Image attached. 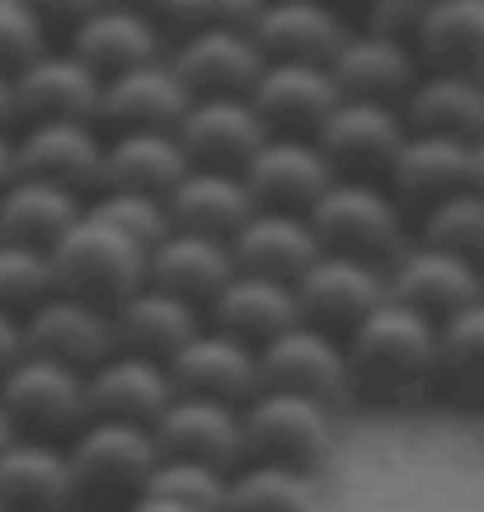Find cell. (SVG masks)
<instances>
[{"instance_id": "cell-1", "label": "cell", "mask_w": 484, "mask_h": 512, "mask_svg": "<svg viewBox=\"0 0 484 512\" xmlns=\"http://www.w3.org/2000/svg\"><path fill=\"white\" fill-rule=\"evenodd\" d=\"M348 362V400H367L381 409L419 400L433 390L438 372V325L419 320L405 306H376L344 339Z\"/></svg>"}, {"instance_id": "cell-2", "label": "cell", "mask_w": 484, "mask_h": 512, "mask_svg": "<svg viewBox=\"0 0 484 512\" xmlns=\"http://www.w3.org/2000/svg\"><path fill=\"white\" fill-rule=\"evenodd\" d=\"M66 466L76 484V512H127L146 494L160 451L151 428L90 419L66 442Z\"/></svg>"}, {"instance_id": "cell-3", "label": "cell", "mask_w": 484, "mask_h": 512, "mask_svg": "<svg viewBox=\"0 0 484 512\" xmlns=\"http://www.w3.org/2000/svg\"><path fill=\"white\" fill-rule=\"evenodd\" d=\"M306 221L325 254H344L376 268H391L414 240V221L400 212L386 184H362V179H334L306 212Z\"/></svg>"}, {"instance_id": "cell-4", "label": "cell", "mask_w": 484, "mask_h": 512, "mask_svg": "<svg viewBox=\"0 0 484 512\" xmlns=\"http://www.w3.org/2000/svg\"><path fill=\"white\" fill-rule=\"evenodd\" d=\"M52 282L62 296L90 301L99 311H118L127 296L146 287V249L118 235L85 207L80 221L52 245Z\"/></svg>"}, {"instance_id": "cell-5", "label": "cell", "mask_w": 484, "mask_h": 512, "mask_svg": "<svg viewBox=\"0 0 484 512\" xmlns=\"http://www.w3.org/2000/svg\"><path fill=\"white\" fill-rule=\"evenodd\" d=\"M240 437H245V461L254 466H282L320 480V470L334 461V409L259 390L240 409Z\"/></svg>"}, {"instance_id": "cell-6", "label": "cell", "mask_w": 484, "mask_h": 512, "mask_svg": "<svg viewBox=\"0 0 484 512\" xmlns=\"http://www.w3.org/2000/svg\"><path fill=\"white\" fill-rule=\"evenodd\" d=\"M0 409L15 428V437H38V442H71L90 423L85 404V376L47 362V357L24 353L0 376Z\"/></svg>"}, {"instance_id": "cell-7", "label": "cell", "mask_w": 484, "mask_h": 512, "mask_svg": "<svg viewBox=\"0 0 484 512\" xmlns=\"http://www.w3.org/2000/svg\"><path fill=\"white\" fill-rule=\"evenodd\" d=\"M409 127L400 109L386 104H362V99H339V109L315 132V146L325 156L334 179H362V184H386L391 160L400 156Z\"/></svg>"}, {"instance_id": "cell-8", "label": "cell", "mask_w": 484, "mask_h": 512, "mask_svg": "<svg viewBox=\"0 0 484 512\" xmlns=\"http://www.w3.org/2000/svg\"><path fill=\"white\" fill-rule=\"evenodd\" d=\"M259 390H278V395H297L311 404H334L348 400V362H344V339H334L315 325H292L273 343L259 348Z\"/></svg>"}, {"instance_id": "cell-9", "label": "cell", "mask_w": 484, "mask_h": 512, "mask_svg": "<svg viewBox=\"0 0 484 512\" xmlns=\"http://www.w3.org/2000/svg\"><path fill=\"white\" fill-rule=\"evenodd\" d=\"M292 292H297L301 320L334 334V339H348L376 306L391 301L386 296V268L362 264V259H344V254H325V249L297 278Z\"/></svg>"}, {"instance_id": "cell-10", "label": "cell", "mask_w": 484, "mask_h": 512, "mask_svg": "<svg viewBox=\"0 0 484 512\" xmlns=\"http://www.w3.org/2000/svg\"><path fill=\"white\" fill-rule=\"evenodd\" d=\"M165 62L188 99H250L254 80L264 71V52L254 47L250 29H203L179 33Z\"/></svg>"}, {"instance_id": "cell-11", "label": "cell", "mask_w": 484, "mask_h": 512, "mask_svg": "<svg viewBox=\"0 0 484 512\" xmlns=\"http://www.w3.org/2000/svg\"><path fill=\"white\" fill-rule=\"evenodd\" d=\"M15 160L24 179L66 188V193L90 202L104 184V132L94 123L15 127Z\"/></svg>"}, {"instance_id": "cell-12", "label": "cell", "mask_w": 484, "mask_h": 512, "mask_svg": "<svg viewBox=\"0 0 484 512\" xmlns=\"http://www.w3.org/2000/svg\"><path fill=\"white\" fill-rule=\"evenodd\" d=\"M386 296L428 325H442L480 301V268L423 240H409L405 254L386 268Z\"/></svg>"}, {"instance_id": "cell-13", "label": "cell", "mask_w": 484, "mask_h": 512, "mask_svg": "<svg viewBox=\"0 0 484 512\" xmlns=\"http://www.w3.org/2000/svg\"><path fill=\"white\" fill-rule=\"evenodd\" d=\"M165 372H170L174 395H188V400H217V404H231V409H245L259 395V353L226 339L207 320L165 362Z\"/></svg>"}, {"instance_id": "cell-14", "label": "cell", "mask_w": 484, "mask_h": 512, "mask_svg": "<svg viewBox=\"0 0 484 512\" xmlns=\"http://www.w3.org/2000/svg\"><path fill=\"white\" fill-rule=\"evenodd\" d=\"M348 33V15L329 0H264L250 38L264 52V62L329 66L344 52Z\"/></svg>"}, {"instance_id": "cell-15", "label": "cell", "mask_w": 484, "mask_h": 512, "mask_svg": "<svg viewBox=\"0 0 484 512\" xmlns=\"http://www.w3.org/2000/svg\"><path fill=\"white\" fill-rule=\"evenodd\" d=\"M339 85L329 66H297V62H264L250 90V109L259 113L268 137H311L325 118L339 109Z\"/></svg>"}, {"instance_id": "cell-16", "label": "cell", "mask_w": 484, "mask_h": 512, "mask_svg": "<svg viewBox=\"0 0 484 512\" xmlns=\"http://www.w3.org/2000/svg\"><path fill=\"white\" fill-rule=\"evenodd\" d=\"M24 348L33 357L62 362L71 372H94L104 357L118 353L113 339V311H99L90 301L52 292L38 311L24 315Z\"/></svg>"}, {"instance_id": "cell-17", "label": "cell", "mask_w": 484, "mask_h": 512, "mask_svg": "<svg viewBox=\"0 0 484 512\" xmlns=\"http://www.w3.org/2000/svg\"><path fill=\"white\" fill-rule=\"evenodd\" d=\"M240 179L250 188L254 212H292V217H306L320 202V193L334 184L311 137H268L240 170Z\"/></svg>"}, {"instance_id": "cell-18", "label": "cell", "mask_w": 484, "mask_h": 512, "mask_svg": "<svg viewBox=\"0 0 484 512\" xmlns=\"http://www.w3.org/2000/svg\"><path fill=\"white\" fill-rule=\"evenodd\" d=\"M160 461H193L212 470H240L245 466V437H240V409L217 400H188L174 395L170 409L151 428Z\"/></svg>"}, {"instance_id": "cell-19", "label": "cell", "mask_w": 484, "mask_h": 512, "mask_svg": "<svg viewBox=\"0 0 484 512\" xmlns=\"http://www.w3.org/2000/svg\"><path fill=\"white\" fill-rule=\"evenodd\" d=\"M188 90L179 85V76L170 71V62H146L137 71L104 80L99 90V113L94 127L104 137H123V132H179L188 113Z\"/></svg>"}, {"instance_id": "cell-20", "label": "cell", "mask_w": 484, "mask_h": 512, "mask_svg": "<svg viewBox=\"0 0 484 512\" xmlns=\"http://www.w3.org/2000/svg\"><path fill=\"white\" fill-rule=\"evenodd\" d=\"M104 80L66 52L47 47L24 71H15V113L19 127L29 123H94Z\"/></svg>"}, {"instance_id": "cell-21", "label": "cell", "mask_w": 484, "mask_h": 512, "mask_svg": "<svg viewBox=\"0 0 484 512\" xmlns=\"http://www.w3.org/2000/svg\"><path fill=\"white\" fill-rule=\"evenodd\" d=\"M470 188V146L447 137H428V132H409L400 156L386 170V193L400 202L409 221L433 212L438 202L456 198Z\"/></svg>"}, {"instance_id": "cell-22", "label": "cell", "mask_w": 484, "mask_h": 512, "mask_svg": "<svg viewBox=\"0 0 484 512\" xmlns=\"http://www.w3.org/2000/svg\"><path fill=\"white\" fill-rule=\"evenodd\" d=\"M174 137L193 170L240 174L268 141V132L250 109V99H193Z\"/></svg>"}, {"instance_id": "cell-23", "label": "cell", "mask_w": 484, "mask_h": 512, "mask_svg": "<svg viewBox=\"0 0 484 512\" xmlns=\"http://www.w3.org/2000/svg\"><path fill=\"white\" fill-rule=\"evenodd\" d=\"M174 386L170 372L137 353H113L94 372H85V404L99 423H132V428H156V419L170 409Z\"/></svg>"}, {"instance_id": "cell-24", "label": "cell", "mask_w": 484, "mask_h": 512, "mask_svg": "<svg viewBox=\"0 0 484 512\" xmlns=\"http://www.w3.org/2000/svg\"><path fill=\"white\" fill-rule=\"evenodd\" d=\"M329 76L339 85L344 99H362V104H386V109H405L409 90L419 85L423 66L409 43L381 38V33L353 29L344 52L329 62Z\"/></svg>"}, {"instance_id": "cell-25", "label": "cell", "mask_w": 484, "mask_h": 512, "mask_svg": "<svg viewBox=\"0 0 484 512\" xmlns=\"http://www.w3.org/2000/svg\"><path fill=\"white\" fill-rule=\"evenodd\" d=\"M165 217L170 231L179 235H203L217 245H231L240 226L254 217V198L240 174H221V170H193L170 188L165 198Z\"/></svg>"}, {"instance_id": "cell-26", "label": "cell", "mask_w": 484, "mask_h": 512, "mask_svg": "<svg viewBox=\"0 0 484 512\" xmlns=\"http://www.w3.org/2000/svg\"><path fill=\"white\" fill-rule=\"evenodd\" d=\"M62 47L99 80H113L146 62H160L170 52L160 24H151V19H141V15H127V10H109V5H99Z\"/></svg>"}, {"instance_id": "cell-27", "label": "cell", "mask_w": 484, "mask_h": 512, "mask_svg": "<svg viewBox=\"0 0 484 512\" xmlns=\"http://www.w3.org/2000/svg\"><path fill=\"white\" fill-rule=\"evenodd\" d=\"M235 273L268 282H287L297 287V278L320 259V240H315L311 221L292 217V212H254L231 245Z\"/></svg>"}, {"instance_id": "cell-28", "label": "cell", "mask_w": 484, "mask_h": 512, "mask_svg": "<svg viewBox=\"0 0 484 512\" xmlns=\"http://www.w3.org/2000/svg\"><path fill=\"white\" fill-rule=\"evenodd\" d=\"M207 325L221 329L226 339L245 343V348H264L278 334H287L292 325H301L297 311V292L287 282H268V278H250V273H235L207 306Z\"/></svg>"}, {"instance_id": "cell-29", "label": "cell", "mask_w": 484, "mask_h": 512, "mask_svg": "<svg viewBox=\"0 0 484 512\" xmlns=\"http://www.w3.org/2000/svg\"><path fill=\"white\" fill-rule=\"evenodd\" d=\"M0 508L5 512H76V484L62 442L15 437L0 451Z\"/></svg>"}, {"instance_id": "cell-30", "label": "cell", "mask_w": 484, "mask_h": 512, "mask_svg": "<svg viewBox=\"0 0 484 512\" xmlns=\"http://www.w3.org/2000/svg\"><path fill=\"white\" fill-rule=\"evenodd\" d=\"M231 278H235L231 249L217 245V240H203V235L170 231L146 254V287H160V292L179 296L193 311H207L212 296Z\"/></svg>"}, {"instance_id": "cell-31", "label": "cell", "mask_w": 484, "mask_h": 512, "mask_svg": "<svg viewBox=\"0 0 484 512\" xmlns=\"http://www.w3.org/2000/svg\"><path fill=\"white\" fill-rule=\"evenodd\" d=\"M184 174H188V156L174 132L104 137V184H99V193H137V198L165 202Z\"/></svg>"}, {"instance_id": "cell-32", "label": "cell", "mask_w": 484, "mask_h": 512, "mask_svg": "<svg viewBox=\"0 0 484 512\" xmlns=\"http://www.w3.org/2000/svg\"><path fill=\"white\" fill-rule=\"evenodd\" d=\"M203 329V311H193L188 301L160 292V287H141L113 311V339L118 353H137L151 362H170L193 334Z\"/></svg>"}, {"instance_id": "cell-33", "label": "cell", "mask_w": 484, "mask_h": 512, "mask_svg": "<svg viewBox=\"0 0 484 512\" xmlns=\"http://www.w3.org/2000/svg\"><path fill=\"white\" fill-rule=\"evenodd\" d=\"M405 127L475 146L484 137V80L452 76V71H423L405 99Z\"/></svg>"}, {"instance_id": "cell-34", "label": "cell", "mask_w": 484, "mask_h": 512, "mask_svg": "<svg viewBox=\"0 0 484 512\" xmlns=\"http://www.w3.org/2000/svg\"><path fill=\"white\" fill-rule=\"evenodd\" d=\"M414 57L423 71L484 80V0H433L414 33Z\"/></svg>"}, {"instance_id": "cell-35", "label": "cell", "mask_w": 484, "mask_h": 512, "mask_svg": "<svg viewBox=\"0 0 484 512\" xmlns=\"http://www.w3.org/2000/svg\"><path fill=\"white\" fill-rule=\"evenodd\" d=\"M80 212H85V198L19 174L15 184L0 193V245L52 254V245L80 221Z\"/></svg>"}, {"instance_id": "cell-36", "label": "cell", "mask_w": 484, "mask_h": 512, "mask_svg": "<svg viewBox=\"0 0 484 512\" xmlns=\"http://www.w3.org/2000/svg\"><path fill=\"white\" fill-rule=\"evenodd\" d=\"M433 386L456 404H484V301L438 325V372Z\"/></svg>"}, {"instance_id": "cell-37", "label": "cell", "mask_w": 484, "mask_h": 512, "mask_svg": "<svg viewBox=\"0 0 484 512\" xmlns=\"http://www.w3.org/2000/svg\"><path fill=\"white\" fill-rule=\"evenodd\" d=\"M320 508V484L311 475L282 466H254L245 461L231 470L226 484V512H315Z\"/></svg>"}, {"instance_id": "cell-38", "label": "cell", "mask_w": 484, "mask_h": 512, "mask_svg": "<svg viewBox=\"0 0 484 512\" xmlns=\"http://www.w3.org/2000/svg\"><path fill=\"white\" fill-rule=\"evenodd\" d=\"M414 240L480 268L484 264V198L475 188H466V193L438 202L433 212H423L414 221Z\"/></svg>"}, {"instance_id": "cell-39", "label": "cell", "mask_w": 484, "mask_h": 512, "mask_svg": "<svg viewBox=\"0 0 484 512\" xmlns=\"http://www.w3.org/2000/svg\"><path fill=\"white\" fill-rule=\"evenodd\" d=\"M226 484H231L226 470L193 466V461H160L151 470L146 498H165L184 512H226Z\"/></svg>"}, {"instance_id": "cell-40", "label": "cell", "mask_w": 484, "mask_h": 512, "mask_svg": "<svg viewBox=\"0 0 484 512\" xmlns=\"http://www.w3.org/2000/svg\"><path fill=\"white\" fill-rule=\"evenodd\" d=\"M52 292H57V282H52V259L47 254L24 245H0V311L24 320Z\"/></svg>"}, {"instance_id": "cell-41", "label": "cell", "mask_w": 484, "mask_h": 512, "mask_svg": "<svg viewBox=\"0 0 484 512\" xmlns=\"http://www.w3.org/2000/svg\"><path fill=\"white\" fill-rule=\"evenodd\" d=\"M85 207H90L99 221H109L118 235H127L132 245H141L146 254L170 235V217H165V202L160 198H137V193H94Z\"/></svg>"}, {"instance_id": "cell-42", "label": "cell", "mask_w": 484, "mask_h": 512, "mask_svg": "<svg viewBox=\"0 0 484 512\" xmlns=\"http://www.w3.org/2000/svg\"><path fill=\"white\" fill-rule=\"evenodd\" d=\"M264 0H174L165 33H203V29H254Z\"/></svg>"}, {"instance_id": "cell-43", "label": "cell", "mask_w": 484, "mask_h": 512, "mask_svg": "<svg viewBox=\"0 0 484 512\" xmlns=\"http://www.w3.org/2000/svg\"><path fill=\"white\" fill-rule=\"evenodd\" d=\"M47 33L38 29V19L19 5V0H0V71L5 76H15L33 57H43L47 52Z\"/></svg>"}, {"instance_id": "cell-44", "label": "cell", "mask_w": 484, "mask_h": 512, "mask_svg": "<svg viewBox=\"0 0 484 512\" xmlns=\"http://www.w3.org/2000/svg\"><path fill=\"white\" fill-rule=\"evenodd\" d=\"M428 5H433V0H367V5H362L358 29L381 33V38H395V43L414 47V33H419Z\"/></svg>"}, {"instance_id": "cell-45", "label": "cell", "mask_w": 484, "mask_h": 512, "mask_svg": "<svg viewBox=\"0 0 484 512\" xmlns=\"http://www.w3.org/2000/svg\"><path fill=\"white\" fill-rule=\"evenodd\" d=\"M19 5L38 19V29L47 33V43H52V38H62L66 43V38H71V33H76L80 24L99 10L104 0H19Z\"/></svg>"}, {"instance_id": "cell-46", "label": "cell", "mask_w": 484, "mask_h": 512, "mask_svg": "<svg viewBox=\"0 0 484 512\" xmlns=\"http://www.w3.org/2000/svg\"><path fill=\"white\" fill-rule=\"evenodd\" d=\"M24 353H29V348H24V320L0 311V376L10 372Z\"/></svg>"}, {"instance_id": "cell-47", "label": "cell", "mask_w": 484, "mask_h": 512, "mask_svg": "<svg viewBox=\"0 0 484 512\" xmlns=\"http://www.w3.org/2000/svg\"><path fill=\"white\" fill-rule=\"evenodd\" d=\"M104 5H109V10H127V15H141V19H151V24L165 29L174 0H104Z\"/></svg>"}, {"instance_id": "cell-48", "label": "cell", "mask_w": 484, "mask_h": 512, "mask_svg": "<svg viewBox=\"0 0 484 512\" xmlns=\"http://www.w3.org/2000/svg\"><path fill=\"white\" fill-rule=\"evenodd\" d=\"M19 113H15V76L0 71V132H15Z\"/></svg>"}, {"instance_id": "cell-49", "label": "cell", "mask_w": 484, "mask_h": 512, "mask_svg": "<svg viewBox=\"0 0 484 512\" xmlns=\"http://www.w3.org/2000/svg\"><path fill=\"white\" fill-rule=\"evenodd\" d=\"M19 179V160H15V132H0V193Z\"/></svg>"}, {"instance_id": "cell-50", "label": "cell", "mask_w": 484, "mask_h": 512, "mask_svg": "<svg viewBox=\"0 0 484 512\" xmlns=\"http://www.w3.org/2000/svg\"><path fill=\"white\" fill-rule=\"evenodd\" d=\"M470 188L484 198V137L470 146Z\"/></svg>"}, {"instance_id": "cell-51", "label": "cell", "mask_w": 484, "mask_h": 512, "mask_svg": "<svg viewBox=\"0 0 484 512\" xmlns=\"http://www.w3.org/2000/svg\"><path fill=\"white\" fill-rule=\"evenodd\" d=\"M127 512H184V508H174V503H165V498H146V494H141Z\"/></svg>"}, {"instance_id": "cell-52", "label": "cell", "mask_w": 484, "mask_h": 512, "mask_svg": "<svg viewBox=\"0 0 484 512\" xmlns=\"http://www.w3.org/2000/svg\"><path fill=\"white\" fill-rule=\"evenodd\" d=\"M15 442V428H10V419H5V409H0V451Z\"/></svg>"}, {"instance_id": "cell-53", "label": "cell", "mask_w": 484, "mask_h": 512, "mask_svg": "<svg viewBox=\"0 0 484 512\" xmlns=\"http://www.w3.org/2000/svg\"><path fill=\"white\" fill-rule=\"evenodd\" d=\"M329 5H339V10H344V15H348V10H362L367 0H329Z\"/></svg>"}, {"instance_id": "cell-54", "label": "cell", "mask_w": 484, "mask_h": 512, "mask_svg": "<svg viewBox=\"0 0 484 512\" xmlns=\"http://www.w3.org/2000/svg\"><path fill=\"white\" fill-rule=\"evenodd\" d=\"M480 301H484V264H480Z\"/></svg>"}, {"instance_id": "cell-55", "label": "cell", "mask_w": 484, "mask_h": 512, "mask_svg": "<svg viewBox=\"0 0 484 512\" xmlns=\"http://www.w3.org/2000/svg\"><path fill=\"white\" fill-rule=\"evenodd\" d=\"M0 512H5V508H0Z\"/></svg>"}]
</instances>
